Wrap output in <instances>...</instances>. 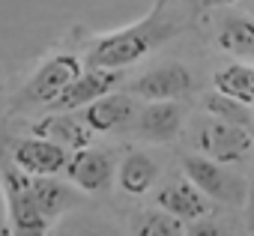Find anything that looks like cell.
<instances>
[{
  "mask_svg": "<svg viewBox=\"0 0 254 236\" xmlns=\"http://www.w3.org/2000/svg\"><path fill=\"white\" fill-rule=\"evenodd\" d=\"M162 33L156 30L153 18L129 27V30H120V33H111V36H102L93 51H90V66H102V69H123L135 60H141L153 42H159Z\"/></svg>",
  "mask_w": 254,
  "mask_h": 236,
  "instance_id": "1",
  "label": "cell"
},
{
  "mask_svg": "<svg viewBox=\"0 0 254 236\" xmlns=\"http://www.w3.org/2000/svg\"><path fill=\"white\" fill-rule=\"evenodd\" d=\"M197 147H200V153L206 159L230 165V162H239L251 150V132L245 129V123L212 117V120L203 123V129L197 132Z\"/></svg>",
  "mask_w": 254,
  "mask_h": 236,
  "instance_id": "2",
  "label": "cell"
},
{
  "mask_svg": "<svg viewBox=\"0 0 254 236\" xmlns=\"http://www.w3.org/2000/svg\"><path fill=\"white\" fill-rule=\"evenodd\" d=\"M186 177L212 200L218 203H242L245 200V182L239 177H233L230 171L221 168V162H212L206 156H186L183 162Z\"/></svg>",
  "mask_w": 254,
  "mask_h": 236,
  "instance_id": "3",
  "label": "cell"
},
{
  "mask_svg": "<svg viewBox=\"0 0 254 236\" xmlns=\"http://www.w3.org/2000/svg\"><path fill=\"white\" fill-rule=\"evenodd\" d=\"M30 174H24L21 168L18 171H9L6 174V194H9V212H12V224L21 236H39L42 227H45V212L36 200V191H33V182L27 179Z\"/></svg>",
  "mask_w": 254,
  "mask_h": 236,
  "instance_id": "4",
  "label": "cell"
},
{
  "mask_svg": "<svg viewBox=\"0 0 254 236\" xmlns=\"http://www.w3.org/2000/svg\"><path fill=\"white\" fill-rule=\"evenodd\" d=\"M78 75H81L78 57H72V54L51 57V60L30 78V84L24 87V102H45V105H51Z\"/></svg>",
  "mask_w": 254,
  "mask_h": 236,
  "instance_id": "5",
  "label": "cell"
},
{
  "mask_svg": "<svg viewBox=\"0 0 254 236\" xmlns=\"http://www.w3.org/2000/svg\"><path fill=\"white\" fill-rule=\"evenodd\" d=\"M117 84H120V72H117V69L93 66L90 72H81V75L51 102V108H54V111H78V108H87L90 102L108 96Z\"/></svg>",
  "mask_w": 254,
  "mask_h": 236,
  "instance_id": "6",
  "label": "cell"
},
{
  "mask_svg": "<svg viewBox=\"0 0 254 236\" xmlns=\"http://www.w3.org/2000/svg\"><path fill=\"white\" fill-rule=\"evenodd\" d=\"M15 165L30 177H54L63 168H69V153L57 141L30 138L15 147Z\"/></svg>",
  "mask_w": 254,
  "mask_h": 236,
  "instance_id": "7",
  "label": "cell"
},
{
  "mask_svg": "<svg viewBox=\"0 0 254 236\" xmlns=\"http://www.w3.org/2000/svg\"><path fill=\"white\" fill-rule=\"evenodd\" d=\"M189 87H191V75L186 72V66L168 63V66H159V69L141 75L132 84V93L147 102H165V99H177V96L189 93Z\"/></svg>",
  "mask_w": 254,
  "mask_h": 236,
  "instance_id": "8",
  "label": "cell"
},
{
  "mask_svg": "<svg viewBox=\"0 0 254 236\" xmlns=\"http://www.w3.org/2000/svg\"><path fill=\"white\" fill-rule=\"evenodd\" d=\"M159 206L174 212L177 218L183 221H197V218H206L209 215V197L189 179V177H180L174 182H168L162 191H159Z\"/></svg>",
  "mask_w": 254,
  "mask_h": 236,
  "instance_id": "9",
  "label": "cell"
},
{
  "mask_svg": "<svg viewBox=\"0 0 254 236\" xmlns=\"http://www.w3.org/2000/svg\"><path fill=\"white\" fill-rule=\"evenodd\" d=\"M183 105L165 99V102H150L141 117H138V132L150 141H171L177 138V132L183 129Z\"/></svg>",
  "mask_w": 254,
  "mask_h": 236,
  "instance_id": "10",
  "label": "cell"
},
{
  "mask_svg": "<svg viewBox=\"0 0 254 236\" xmlns=\"http://www.w3.org/2000/svg\"><path fill=\"white\" fill-rule=\"evenodd\" d=\"M135 117V102L129 96H120V93H108L96 102H90L84 108V120L93 132H111L126 126Z\"/></svg>",
  "mask_w": 254,
  "mask_h": 236,
  "instance_id": "11",
  "label": "cell"
},
{
  "mask_svg": "<svg viewBox=\"0 0 254 236\" xmlns=\"http://www.w3.org/2000/svg\"><path fill=\"white\" fill-rule=\"evenodd\" d=\"M69 179L78 182L81 188L87 191H99L111 182V174H114V162L108 153H99V150H78L72 159H69V168H66Z\"/></svg>",
  "mask_w": 254,
  "mask_h": 236,
  "instance_id": "12",
  "label": "cell"
},
{
  "mask_svg": "<svg viewBox=\"0 0 254 236\" xmlns=\"http://www.w3.org/2000/svg\"><path fill=\"white\" fill-rule=\"evenodd\" d=\"M36 132L51 135L57 144H63V147H69V150H75V153H78V150H87V147H90V138H93V129L87 126V120L69 117V111L60 114V117H48V120H45Z\"/></svg>",
  "mask_w": 254,
  "mask_h": 236,
  "instance_id": "13",
  "label": "cell"
},
{
  "mask_svg": "<svg viewBox=\"0 0 254 236\" xmlns=\"http://www.w3.org/2000/svg\"><path fill=\"white\" fill-rule=\"evenodd\" d=\"M215 90L233 102L254 105V63H230L215 75Z\"/></svg>",
  "mask_w": 254,
  "mask_h": 236,
  "instance_id": "14",
  "label": "cell"
},
{
  "mask_svg": "<svg viewBox=\"0 0 254 236\" xmlns=\"http://www.w3.org/2000/svg\"><path fill=\"white\" fill-rule=\"evenodd\" d=\"M159 177V165L147 156V153H132L126 156L123 168H120V185L129 194H144Z\"/></svg>",
  "mask_w": 254,
  "mask_h": 236,
  "instance_id": "15",
  "label": "cell"
},
{
  "mask_svg": "<svg viewBox=\"0 0 254 236\" xmlns=\"http://www.w3.org/2000/svg\"><path fill=\"white\" fill-rule=\"evenodd\" d=\"M218 48L242 57V60H254V21L248 18H227L224 27L218 30Z\"/></svg>",
  "mask_w": 254,
  "mask_h": 236,
  "instance_id": "16",
  "label": "cell"
},
{
  "mask_svg": "<svg viewBox=\"0 0 254 236\" xmlns=\"http://www.w3.org/2000/svg\"><path fill=\"white\" fill-rule=\"evenodd\" d=\"M30 182H33V191H36V200H39L45 218H54V215H60L63 206H69L72 191L66 185H60L57 179H51V177H33Z\"/></svg>",
  "mask_w": 254,
  "mask_h": 236,
  "instance_id": "17",
  "label": "cell"
},
{
  "mask_svg": "<svg viewBox=\"0 0 254 236\" xmlns=\"http://www.w3.org/2000/svg\"><path fill=\"white\" fill-rule=\"evenodd\" d=\"M135 236H186L183 218L174 212H141L135 218Z\"/></svg>",
  "mask_w": 254,
  "mask_h": 236,
  "instance_id": "18",
  "label": "cell"
},
{
  "mask_svg": "<svg viewBox=\"0 0 254 236\" xmlns=\"http://www.w3.org/2000/svg\"><path fill=\"white\" fill-rule=\"evenodd\" d=\"M186 236H236L230 227H224L221 221H212V218H197L191 221V227L186 230Z\"/></svg>",
  "mask_w": 254,
  "mask_h": 236,
  "instance_id": "19",
  "label": "cell"
},
{
  "mask_svg": "<svg viewBox=\"0 0 254 236\" xmlns=\"http://www.w3.org/2000/svg\"><path fill=\"white\" fill-rule=\"evenodd\" d=\"M69 236H108V233H102V230H93V227H81V230H72Z\"/></svg>",
  "mask_w": 254,
  "mask_h": 236,
  "instance_id": "20",
  "label": "cell"
},
{
  "mask_svg": "<svg viewBox=\"0 0 254 236\" xmlns=\"http://www.w3.org/2000/svg\"><path fill=\"white\" fill-rule=\"evenodd\" d=\"M248 236H254V203H251V215H248Z\"/></svg>",
  "mask_w": 254,
  "mask_h": 236,
  "instance_id": "21",
  "label": "cell"
}]
</instances>
